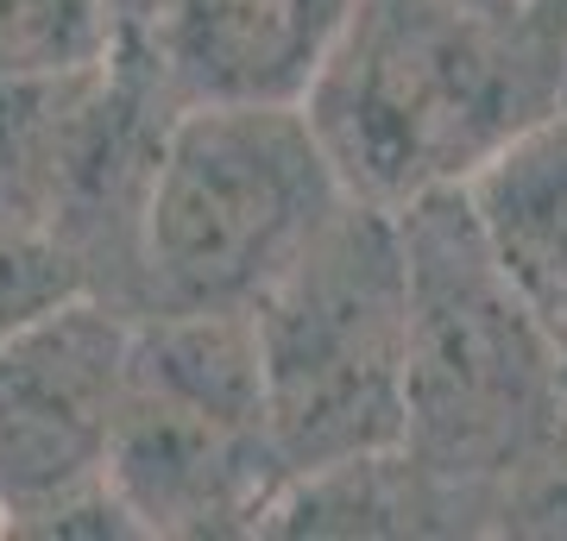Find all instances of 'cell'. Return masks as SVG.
<instances>
[{"mask_svg":"<svg viewBox=\"0 0 567 541\" xmlns=\"http://www.w3.org/2000/svg\"><path fill=\"white\" fill-rule=\"evenodd\" d=\"M555 20L461 0H353L303 89V121L365 208L461 189L466 170L555 107Z\"/></svg>","mask_w":567,"mask_h":541,"instance_id":"1","label":"cell"},{"mask_svg":"<svg viewBox=\"0 0 567 541\" xmlns=\"http://www.w3.org/2000/svg\"><path fill=\"white\" fill-rule=\"evenodd\" d=\"M404 240V454L442 485L454 535H480V491L567 422L543 309L492 264L454 189L398 208Z\"/></svg>","mask_w":567,"mask_h":541,"instance_id":"2","label":"cell"},{"mask_svg":"<svg viewBox=\"0 0 567 541\" xmlns=\"http://www.w3.org/2000/svg\"><path fill=\"white\" fill-rule=\"evenodd\" d=\"M347 201L290 101H183L133 233V315H246Z\"/></svg>","mask_w":567,"mask_h":541,"instance_id":"3","label":"cell"},{"mask_svg":"<svg viewBox=\"0 0 567 541\" xmlns=\"http://www.w3.org/2000/svg\"><path fill=\"white\" fill-rule=\"evenodd\" d=\"M265 428L290 479L391 454L404 435V240L347 196L252 309Z\"/></svg>","mask_w":567,"mask_h":541,"instance_id":"4","label":"cell"},{"mask_svg":"<svg viewBox=\"0 0 567 541\" xmlns=\"http://www.w3.org/2000/svg\"><path fill=\"white\" fill-rule=\"evenodd\" d=\"M102 472L145 541L259 535L290 472L265 428L252 321L234 309L133 315Z\"/></svg>","mask_w":567,"mask_h":541,"instance_id":"5","label":"cell"},{"mask_svg":"<svg viewBox=\"0 0 567 541\" xmlns=\"http://www.w3.org/2000/svg\"><path fill=\"white\" fill-rule=\"evenodd\" d=\"M133 315L70 296L0 341V522L95 479L126 384Z\"/></svg>","mask_w":567,"mask_h":541,"instance_id":"6","label":"cell"},{"mask_svg":"<svg viewBox=\"0 0 567 541\" xmlns=\"http://www.w3.org/2000/svg\"><path fill=\"white\" fill-rule=\"evenodd\" d=\"M353 0H158L133 32L177 101H303Z\"/></svg>","mask_w":567,"mask_h":541,"instance_id":"7","label":"cell"},{"mask_svg":"<svg viewBox=\"0 0 567 541\" xmlns=\"http://www.w3.org/2000/svg\"><path fill=\"white\" fill-rule=\"evenodd\" d=\"M492 264L543 321L567 302V107H543L454 189Z\"/></svg>","mask_w":567,"mask_h":541,"instance_id":"8","label":"cell"},{"mask_svg":"<svg viewBox=\"0 0 567 541\" xmlns=\"http://www.w3.org/2000/svg\"><path fill=\"white\" fill-rule=\"evenodd\" d=\"M114 39L107 0H0V82L102 63Z\"/></svg>","mask_w":567,"mask_h":541,"instance_id":"9","label":"cell"},{"mask_svg":"<svg viewBox=\"0 0 567 541\" xmlns=\"http://www.w3.org/2000/svg\"><path fill=\"white\" fill-rule=\"evenodd\" d=\"M70 296H95L89 278H82V264L51 233H39V227L0 221V341L20 334L25 321L51 315Z\"/></svg>","mask_w":567,"mask_h":541,"instance_id":"10","label":"cell"},{"mask_svg":"<svg viewBox=\"0 0 567 541\" xmlns=\"http://www.w3.org/2000/svg\"><path fill=\"white\" fill-rule=\"evenodd\" d=\"M0 535H20V541H70V535H82V541H145L133 510L121 503V491L107 485V472H95V479L70 485L58 498L32 503L20 517H7Z\"/></svg>","mask_w":567,"mask_h":541,"instance_id":"11","label":"cell"},{"mask_svg":"<svg viewBox=\"0 0 567 541\" xmlns=\"http://www.w3.org/2000/svg\"><path fill=\"white\" fill-rule=\"evenodd\" d=\"M548 20H555V101L567 107V0H548Z\"/></svg>","mask_w":567,"mask_h":541,"instance_id":"12","label":"cell"},{"mask_svg":"<svg viewBox=\"0 0 567 541\" xmlns=\"http://www.w3.org/2000/svg\"><path fill=\"white\" fill-rule=\"evenodd\" d=\"M152 13H158V0H107V20H114V32H140L145 20H152Z\"/></svg>","mask_w":567,"mask_h":541,"instance_id":"13","label":"cell"},{"mask_svg":"<svg viewBox=\"0 0 567 541\" xmlns=\"http://www.w3.org/2000/svg\"><path fill=\"white\" fill-rule=\"evenodd\" d=\"M548 334H555V360H561V391H567V302L548 315Z\"/></svg>","mask_w":567,"mask_h":541,"instance_id":"14","label":"cell"},{"mask_svg":"<svg viewBox=\"0 0 567 541\" xmlns=\"http://www.w3.org/2000/svg\"><path fill=\"white\" fill-rule=\"evenodd\" d=\"M461 7H480V13H524V7H543V0H461Z\"/></svg>","mask_w":567,"mask_h":541,"instance_id":"15","label":"cell"}]
</instances>
